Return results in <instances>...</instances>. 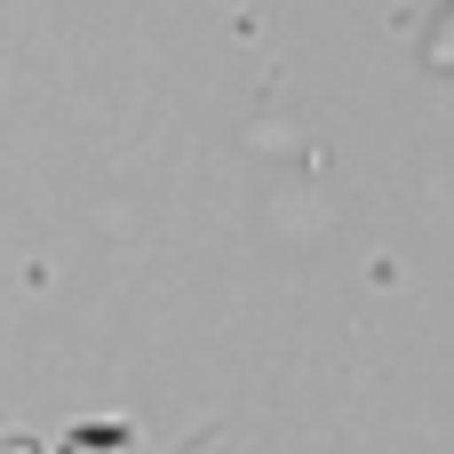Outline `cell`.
Instances as JSON below:
<instances>
[{"label": "cell", "mask_w": 454, "mask_h": 454, "mask_svg": "<svg viewBox=\"0 0 454 454\" xmlns=\"http://www.w3.org/2000/svg\"><path fill=\"white\" fill-rule=\"evenodd\" d=\"M200 447H207V431H200V439H192V447H184V454H200Z\"/></svg>", "instance_id": "7a4b0ae2"}, {"label": "cell", "mask_w": 454, "mask_h": 454, "mask_svg": "<svg viewBox=\"0 0 454 454\" xmlns=\"http://www.w3.org/2000/svg\"><path fill=\"white\" fill-rule=\"evenodd\" d=\"M0 454H40L32 439H16V431H0Z\"/></svg>", "instance_id": "6da1fadb"}]
</instances>
